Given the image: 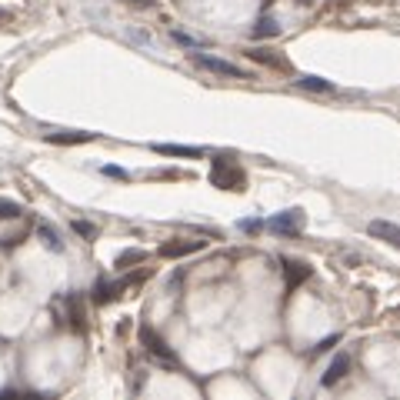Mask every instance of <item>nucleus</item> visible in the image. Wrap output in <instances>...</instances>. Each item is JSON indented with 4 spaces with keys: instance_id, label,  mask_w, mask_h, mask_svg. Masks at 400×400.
Here are the masks:
<instances>
[{
    "instance_id": "1",
    "label": "nucleus",
    "mask_w": 400,
    "mask_h": 400,
    "mask_svg": "<svg viewBox=\"0 0 400 400\" xmlns=\"http://www.w3.org/2000/svg\"><path fill=\"white\" fill-rule=\"evenodd\" d=\"M210 184L220 187V190H244L247 177H244L237 163H230L227 157H217L214 167H210Z\"/></svg>"
},
{
    "instance_id": "2",
    "label": "nucleus",
    "mask_w": 400,
    "mask_h": 400,
    "mask_svg": "<svg viewBox=\"0 0 400 400\" xmlns=\"http://www.w3.org/2000/svg\"><path fill=\"white\" fill-rule=\"evenodd\" d=\"M190 60H194L200 70H210V74H220V77H234V80H244L247 77V70L237 64H230V60H220V57H210V54H190Z\"/></svg>"
},
{
    "instance_id": "3",
    "label": "nucleus",
    "mask_w": 400,
    "mask_h": 400,
    "mask_svg": "<svg viewBox=\"0 0 400 400\" xmlns=\"http://www.w3.org/2000/svg\"><path fill=\"white\" fill-rule=\"evenodd\" d=\"M267 227H271L274 234H287V237H293V234H301V230L307 227V214H303L301 207H293V210L274 214L271 220H267Z\"/></svg>"
},
{
    "instance_id": "4",
    "label": "nucleus",
    "mask_w": 400,
    "mask_h": 400,
    "mask_svg": "<svg viewBox=\"0 0 400 400\" xmlns=\"http://www.w3.org/2000/svg\"><path fill=\"white\" fill-rule=\"evenodd\" d=\"M141 340H144V347H147V354H151L153 360H161V364H167V367H177V354L167 347L163 337L153 334L151 327H141Z\"/></svg>"
},
{
    "instance_id": "5",
    "label": "nucleus",
    "mask_w": 400,
    "mask_h": 400,
    "mask_svg": "<svg viewBox=\"0 0 400 400\" xmlns=\"http://www.w3.org/2000/svg\"><path fill=\"white\" fill-rule=\"evenodd\" d=\"M367 234L374 240L390 244V247H400V227H397V224H390V220H374V224L367 227Z\"/></svg>"
},
{
    "instance_id": "6",
    "label": "nucleus",
    "mask_w": 400,
    "mask_h": 400,
    "mask_svg": "<svg viewBox=\"0 0 400 400\" xmlns=\"http://www.w3.org/2000/svg\"><path fill=\"white\" fill-rule=\"evenodd\" d=\"M197 250H204V240H171V244L161 247V257L177 260V257H187V254H197Z\"/></svg>"
},
{
    "instance_id": "7",
    "label": "nucleus",
    "mask_w": 400,
    "mask_h": 400,
    "mask_svg": "<svg viewBox=\"0 0 400 400\" xmlns=\"http://www.w3.org/2000/svg\"><path fill=\"white\" fill-rule=\"evenodd\" d=\"M87 141H94V134H87V130H54V134H47V144H64V147Z\"/></svg>"
},
{
    "instance_id": "8",
    "label": "nucleus",
    "mask_w": 400,
    "mask_h": 400,
    "mask_svg": "<svg viewBox=\"0 0 400 400\" xmlns=\"http://www.w3.org/2000/svg\"><path fill=\"white\" fill-rule=\"evenodd\" d=\"M347 370H350V357H347V354H337L334 364H330V367H327V374H324V387L340 384V380L347 377Z\"/></svg>"
},
{
    "instance_id": "9",
    "label": "nucleus",
    "mask_w": 400,
    "mask_h": 400,
    "mask_svg": "<svg viewBox=\"0 0 400 400\" xmlns=\"http://www.w3.org/2000/svg\"><path fill=\"white\" fill-rule=\"evenodd\" d=\"M283 277L291 287H301L307 277H310V267L303 264V260H283Z\"/></svg>"
},
{
    "instance_id": "10",
    "label": "nucleus",
    "mask_w": 400,
    "mask_h": 400,
    "mask_svg": "<svg viewBox=\"0 0 400 400\" xmlns=\"http://www.w3.org/2000/svg\"><path fill=\"white\" fill-rule=\"evenodd\" d=\"M64 303H67L70 327H74V330H84V301H80V293H67Z\"/></svg>"
},
{
    "instance_id": "11",
    "label": "nucleus",
    "mask_w": 400,
    "mask_h": 400,
    "mask_svg": "<svg viewBox=\"0 0 400 400\" xmlns=\"http://www.w3.org/2000/svg\"><path fill=\"white\" fill-rule=\"evenodd\" d=\"M153 151L163 157H200V147H187V144H153Z\"/></svg>"
},
{
    "instance_id": "12",
    "label": "nucleus",
    "mask_w": 400,
    "mask_h": 400,
    "mask_svg": "<svg viewBox=\"0 0 400 400\" xmlns=\"http://www.w3.org/2000/svg\"><path fill=\"white\" fill-rule=\"evenodd\" d=\"M37 234H40V240L47 244L50 250H64V240L57 237V230L50 227V224H37Z\"/></svg>"
},
{
    "instance_id": "13",
    "label": "nucleus",
    "mask_w": 400,
    "mask_h": 400,
    "mask_svg": "<svg viewBox=\"0 0 400 400\" xmlns=\"http://www.w3.org/2000/svg\"><path fill=\"white\" fill-rule=\"evenodd\" d=\"M277 33H281V23L274 17H260L257 27H254V37H277Z\"/></svg>"
},
{
    "instance_id": "14",
    "label": "nucleus",
    "mask_w": 400,
    "mask_h": 400,
    "mask_svg": "<svg viewBox=\"0 0 400 400\" xmlns=\"http://www.w3.org/2000/svg\"><path fill=\"white\" fill-rule=\"evenodd\" d=\"M144 257H147L144 250L130 247V250H124V254H117V260H114V267H120V271H124V267H130V264H141Z\"/></svg>"
},
{
    "instance_id": "15",
    "label": "nucleus",
    "mask_w": 400,
    "mask_h": 400,
    "mask_svg": "<svg viewBox=\"0 0 400 400\" xmlns=\"http://www.w3.org/2000/svg\"><path fill=\"white\" fill-rule=\"evenodd\" d=\"M117 283H107V281H100L97 287H94V301L97 303H107V301H114V297H117Z\"/></svg>"
},
{
    "instance_id": "16",
    "label": "nucleus",
    "mask_w": 400,
    "mask_h": 400,
    "mask_svg": "<svg viewBox=\"0 0 400 400\" xmlns=\"http://www.w3.org/2000/svg\"><path fill=\"white\" fill-rule=\"evenodd\" d=\"M297 84H301L303 90H324V94H330V90H334V84H330V80H324V77H301Z\"/></svg>"
},
{
    "instance_id": "17",
    "label": "nucleus",
    "mask_w": 400,
    "mask_h": 400,
    "mask_svg": "<svg viewBox=\"0 0 400 400\" xmlns=\"http://www.w3.org/2000/svg\"><path fill=\"white\" fill-rule=\"evenodd\" d=\"M23 210H21V204H13V200H4L0 197V220H17Z\"/></svg>"
},
{
    "instance_id": "18",
    "label": "nucleus",
    "mask_w": 400,
    "mask_h": 400,
    "mask_svg": "<svg viewBox=\"0 0 400 400\" xmlns=\"http://www.w3.org/2000/svg\"><path fill=\"white\" fill-rule=\"evenodd\" d=\"M74 230L80 234V237H97V227L87 224V220H74Z\"/></svg>"
},
{
    "instance_id": "19",
    "label": "nucleus",
    "mask_w": 400,
    "mask_h": 400,
    "mask_svg": "<svg viewBox=\"0 0 400 400\" xmlns=\"http://www.w3.org/2000/svg\"><path fill=\"white\" fill-rule=\"evenodd\" d=\"M250 57H254V60H260V64H274V67H283V60H277V57H271V54H264V50H250Z\"/></svg>"
},
{
    "instance_id": "20",
    "label": "nucleus",
    "mask_w": 400,
    "mask_h": 400,
    "mask_svg": "<svg viewBox=\"0 0 400 400\" xmlns=\"http://www.w3.org/2000/svg\"><path fill=\"white\" fill-rule=\"evenodd\" d=\"M173 40H177V43H184V47H197L194 37H187V33H180V31H173Z\"/></svg>"
},
{
    "instance_id": "21",
    "label": "nucleus",
    "mask_w": 400,
    "mask_h": 400,
    "mask_svg": "<svg viewBox=\"0 0 400 400\" xmlns=\"http://www.w3.org/2000/svg\"><path fill=\"white\" fill-rule=\"evenodd\" d=\"M337 340H340V337H337V334H334V337H327V340H320V344L314 347V354H320V350H330V347H334Z\"/></svg>"
},
{
    "instance_id": "22",
    "label": "nucleus",
    "mask_w": 400,
    "mask_h": 400,
    "mask_svg": "<svg viewBox=\"0 0 400 400\" xmlns=\"http://www.w3.org/2000/svg\"><path fill=\"white\" fill-rule=\"evenodd\" d=\"M104 173H107V177H120V180H124V177H127V173L120 171V167H104Z\"/></svg>"
},
{
    "instance_id": "23",
    "label": "nucleus",
    "mask_w": 400,
    "mask_h": 400,
    "mask_svg": "<svg viewBox=\"0 0 400 400\" xmlns=\"http://www.w3.org/2000/svg\"><path fill=\"white\" fill-rule=\"evenodd\" d=\"M13 21V13L11 11H4V7H0V27H7V23Z\"/></svg>"
},
{
    "instance_id": "24",
    "label": "nucleus",
    "mask_w": 400,
    "mask_h": 400,
    "mask_svg": "<svg viewBox=\"0 0 400 400\" xmlns=\"http://www.w3.org/2000/svg\"><path fill=\"white\" fill-rule=\"evenodd\" d=\"M127 4H134V7H151V0H127Z\"/></svg>"
},
{
    "instance_id": "25",
    "label": "nucleus",
    "mask_w": 400,
    "mask_h": 400,
    "mask_svg": "<svg viewBox=\"0 0 400 400\" xmlns=\"http://www.w3.org/2000/svg\"><path fill=\"white\" fill-rule=\"evenodd\" d=\"M267 4H274V0H264V7H267Z\"/></svg>"
}]
</instances>
